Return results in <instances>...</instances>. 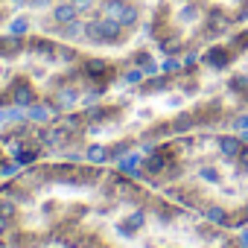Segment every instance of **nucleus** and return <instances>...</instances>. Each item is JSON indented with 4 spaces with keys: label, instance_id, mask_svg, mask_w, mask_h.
I'll return each instance as SVG.
<instances>
[{
    "label": "nucleus",
    "instance_id": "obj_1",
    "mask_svg": "<svg viewBox=\"0 0 248 248\" xmlns=\"http://www.w3.org/2000/svg\"><path fill=\"white\" fill-rule=\"evenodd\" d=\"M96 12L102 18H111V21L123 24V27H135L138 24V9L129 3V0H99Z\"/></svg>",
    "mask_w": 248,
    "mask_h": 248
},
{
    "label": "nucleus",
    "instance_id": "obj_2",
    "mask_svg": "<svg viewBox=\"0 0 248 248\" xmlns=\"http://www.w3.org/2000/svg\"><path fill=\"white\" fill-rule=\"evenodd\" d=\"M120 32H123V24H117V21H111V18H102V15H96L93 21L85 24V38L93 41V44L114 41Z\"/></svg>",
    "mask_w": 248,
    "mask_h": 248
},
{
    "label": "nucleus",
    "instance_id": "obj_3",
    "mask_svg": "<svg viewBox=\"0 0 248 248\" xmlns=\"http://www.w3.org/2000/svg\"><path fill=\"white\" fill-rule=\"evenodd\" d=\"M76 18H79V9L70 3V0H64V3H56V6H53V24L64 27V24H70V21H76Z\"/></svg>",
    "mask_w": 248,
    "mask_h": 248
},
{
    "label": "nucleus",
    "instance_id": "obj_4",
    "mask_svg": "<svg viewBox=\"0 0 248 248\" xmlns=\"http://www.w3.org/2000/svg\"><path fill=\"white\" fill-rule=\"evenodd\" d=\"M12 99H15V105L27 108V105H32V99H35V96H32V88H30V85H18V88H15V96H12Z\"/></svg>",
    "mask_w": 248,
    "mask_h": 248
},
{
    "label": "nucleus",
    "instance_id": "obj_5",
    "mask_svg": "<svg viewBox=\"0 0 248 248\" xmlns=\"http://www.w3.org/2000/svg\"><path fill=\"white\" fill-rule=\"evenodd\" d=\"M76 99H79V96H76V91H70V88H67V91H62V93L56 96V105H59V108H73V105H76Z\"/></svg>",
    "mask_w": 248,
    "mask_h": 248
},
{
    "label": "nucleus",
    "instance_id": "obj_6",
    "mask_svg": "<svg viewBox=\"0 0 248 248\" xmlns=\"http://www.w3.org/2000/svg\"><path fill=\"white\" fill-rule=\"evenodd\" d=\"M219 149H222V155L233 158V155L239 152V140H236V138H222V140H219Z\"/></svg>",
    "mask_w": 248,
    "mask_h": 248
},
{
    "label": "nucleus",
    "instance_id": "obj_7",
    "mask_svg": "<svg viewBox=\"0 0 248 248\" xmlns=\"http://www.w3.org/2000/svg\"><path fill=\"white\" fill-rule=\"evenodd\" d=\"M70 3L79 9V15H88V12H93V9H96L99 0H70Z\"/></svg>",
    "mask_w": 248,
    "mask_h": 248
},
{
    "label": "nucleus",
    "instance_id": "obj_8",
    "mask_svg": "<svg viewBox=\"0 0 248 248\" xmlns=\"http://www.w3.org/2000/svg\"><path fill=\"white\" fill-rule=\"evenodd\" d=\"M88 158H91L93 164H102V161H105V149H102V146H91V152H88Z\"/></svg>",
    "mask_w": 248,
    "mask_h": 248
},
{
    "label": "nucleus",
    "instance_id": "obj_9",
    "mask_svg": "<svg viewBox=\"0 0 248 248\" xmlns=\"http://www.w3.org/2000/svg\"><path fill=\"white\" fill-rule=\"evenodd\" d=\"M50 114H53V111H47V108H32V111H30V117H32V120H41V123L50 120Z\"/></svg>",
    "mask_w": 248,
    "mask_h": 248
},
{
    "label": "nucleus",
    "instance_id": "obj_10",
    "mask_svg": "<svg viewBox=\"0 0 248 248\" xmlns=\"http://www.w3.org/2000/svg\"><path fill=\"white\" fill-rule=\"evenodd\" d=\"M24 30H27V18H18V21L9 27V32H12V35H21Z\"/></svg>",
    "mask_w": 248,
    "mask_h": 248
},
{
    "label": "nucleus",
    "instance_id": "obj_11",
    "mask_svg": "<svg viewBox=\"0 0 248 248\" xmlns=\"http://www.w3.org/2000/svg\"><path fill=\"white\" fill-rule=\"evenodd\" d=\"M199 178H204V181H210V184H216V181H219V175H216L213 170H199Z\"/></svg>",
    "mask_w": 248,
    "mask_h": 248
},
{
    "label": "nucleus",
    "instance_id": "obj_12",
    "mask_svg": "<svg viewBox=\"0 0 248 248\" xmlns=\"http://www.w3.org/2000/svg\"><path fill=\"white\" fill-rule=\"evenodd\" d=\"M207 219H213V222H225V213H222L219 207H210V210H207Z\"/></svg>",
    "mask_w": 248,
    "mask_h": 248
},
{
    "label": "nucleus",
    "instance_id": "obj_13",
    "mask_svg": "<svg viewBox=\"0 0 248 248\" xmlns=\"http://www.w3.org/2000/svg\"><path fill=\"white\" fill-rule=\"evenodd\" d=\"M135 164H138V155H129V158H123V161H120L123 170H135Z\"/></svg>",
    "mask_w": 248,
    "mask_h": 248
},
{
    "label": "nucleus",
    "instance_id": "obj_14",
    "mask_svg": "<svg viewBox=\"0 0 248 248\" xmlns=\"http://www.w3.org/2000/svg\"><path fill=\"white\" fill-rule=\"evenodd\" d=\"M146 167H149V170H161V167H164V161H161V158H149V161H146Z\"/></svg>",
    "mask_w": 248,
    "mask_h": 248
},
{
    "label": "nucleus",
    "instance_id": "obj_15",
    "mask_svg": "<svg viewBox=\"0 0 248 248\" xmlns=\"http://www.w3.org/2000/svg\"><path fill=\"white\" fill-rule=\"evenodd\" d=\"M140 76H143V70H132V73H129V76H126V82H138V79H140Z\"/></svg>",
    "mask_w": 248,
    "mask_h": 248
},
{
    "label": "nucleus",
    "instance_id": "obj_16",
    "mask_svg": "<svg viewBox=\"0 0 248 248\" xmlns=\"http://www.w3.org/2000/svg\"><path fill=\"white\" fill-rule=\"evenodd\" d=\"M0 213L9 216V213H12V204H9V202H3V204H0Z\"/></svg>",
    "mask_w": 248,
    "mask_h": 248
},
{
    "label": "nucleus",
    "instance_id": "obj_17",
    "mask_svg": "<svg viewBox=\"0 0 248 248\" xmlns=\"http://www.w3.org/2000/svg\"><path fill=\"white\" fill-rule=\"evenodd\" d=\"M178 67H181L178 62H164V70H178Z\"/></svg>",
    "mask_w": 248,
    "mask_h": 248
},
{
    "label": "nucleus",
    "instance_id": "obj_18",
    "mask_svg": "<svg viewBox=\"0 0 248 248\" xmlns=\"http://www.w3.org/2000/svg\"><path fill=\"white\" fill-rule=\"evenodd\" d=\"M12 172H18V167H15V164H6V167H3V175H12Z\"/></svg>",
    "mask_w": 248,
    "mask_h": 248
},
{
    "label": "nucleus",
    "instance_id": "obj_19",
    "mask_svg": "<svg viewBox=\"0 0 248 248\" xmlns=\"http://www.w3.org/2000/svg\"><path fill=\"white\" fill-rule=\"evenodd\" d=\"M32 161V152H21V164H30Z\"/></svg>",
    "mask_w": 248,
    "mask_h": 248
},
{
    "label": "nucleus",
    "instance_id": "obj_20",
    "mask_svg": "<svg viewBox=\"0 0 248 248\" xmlns=\"http://www.w3.org/2000/svg\"><path fill=\"white\" fill-rule=\"evenodd\" d=\"M236 126H239V129H245V126H248V117H239V120H236Z\"/></svg>",
    "mask_w": 248,
    "mask_h": 248
},
{
    "label": "nucleus",
    "instance_id": "obj_21",
    "mask_svg": "<svg viewBox=\"0 0 248 248\" xmlns=\"http://www.w3.org/2000/svg\"><path fill=\"white\" fill-rule=\"evenodd\" d=\"M3 228H6V216H3V213H0V231H3Z\"/></svg>",
    "mask_w": 248,
    "mask_h": 248
},
{
    "label": "nucleus",
    "instance_id": "obj_22",
    "mask_svg": "<svg viewBox=\"0 0 248 248\" xmlns=\"http://www.w3.org/2000/svg\"><path fill=\"white\" fill-rule=\"evenodd\" d=\"M3 120H6V111H0V123H3Z\"/></svg>",
    "mask_w": 248,
    "mask_h": 248
},
{
    "label": "nucleus",
    "instance_id": "obj_23",
    "mask_svg": "<svg viewBox=\"0 0 248 248\" xmlns=\"http://www.w3.org/2000/svg\"><path fill=\"white\" fill-rule=\"evenodd\" d=\"M242 239H245V242H248V231H245V233H242Z\"/></svg>",
    "mask_w": 248,
    "mask_h": 248
}]
</instances>
